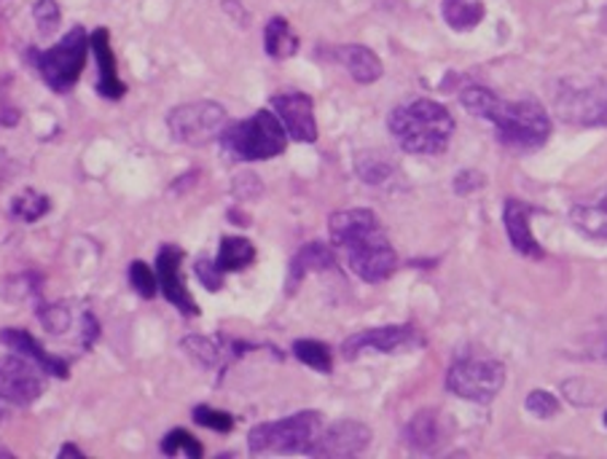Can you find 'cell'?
Instances as JSON below:
<instances>
[{"label": "cell", "mask_w": 607, "mask_h": 459, "mask_svg": "<svg viewBox=\"0 0 607 459\" xmlns=\"http://www.w3.org/2000/svg\"><path fill=\"white\" fill-rule=\"evenodd\" d=\"M463 108L492 123L500 143L514 151L540 149L551 134V119L535 99H500L487 86H468L463 92Z\"/></svg>", "instance_id": "1"}, {"label": "cell", "mask_w": 607, "mask_h": 459, "mask_svg": "<svg viewBox=\"0 0 607 459\" xmlns=\"http://www.w3.org/2000/svg\"><path fill=\"white\" fill-rule=\"evenodd\" d=\"M390 132L406 153L439 156L450 149L455 134V116L435 99H411L390 114Z\"/></svg>", "instance_id": "2"}, {"label": "cell", "mask_w": 607, "mask_h": 459, "mask_svg": "<svg viewBox=\"0 0 607 459\" xmlns=\"http://www.w3.org/2000/svg\"><path fill=\"white\" fill-rule=\"evenodd\" d=\"M232 156L243 162H267L288 149V132L272 110H256L250 119L232 123L221 134Z\"/></svg>", "instance_id": "3"}, {"label": "cell", "mask_w": 607, "mask_h": 459, "mask_svg": "<svg viewBox=\"0 0 607 459\" xmlns=\"http://www.w3.org/2000/svg\"><path fill=\"white\" fill-rule=\"evenodd\" d=\"M553 114L573 127H607V79L570 75L553 92Z\"/></svg>", "instance_id": "4"}, {"label": "cell", "mask_w": 607, "mask_h": 459, "mask_svg": "<svg viewBox=\"0 0 607 459\" xmlns=\"http://www.w3.org/2000/svg\"><path fill=\"white\" fill-rule=\"evenodd\" d=\"M323 429L320 411H299L280 422H264L247 435L253 455H310Z\"/></svg>", "instance_id": "5"}, {"label": "cell", "mask_w": 607, "mask_h": 459, "mask_svg": "<svg viewBox=\"0 0 607 459\" xmlns=\"http://www.w3.org/2000/svg\"><path fill=\"white\" fill-rule=\"evenodd\" d=\"M90 51H92L90 35H86L84 27L75 25L65 33V38L60 40V44H55L51 49L33 55V62L49 90L68 92V90H73L75 81H79L81 70H84V64H86V55H90Z\"/></svg>", "instance_id": "6"}, {"label": "cell", "mask_w": 607, "mask_h": 459, "mask_svg": "<svg viewBox=\"0 0 607 459\" xmlns=\"http://www.w3.org/2000/svg\"><path fill=\"white\" fill-rule=\"evenodd\" d=\"M505 387V366L489 355H463L446 374V390L470 403H489Z\"/></svg>", "instance_id": "7"}, {"label": "cell", "mask_w": 607, "mask_h": 459, "mask_svg": "<svg viewBox=\"0 0 607 459\" xmlns=\"http://www.w3.org/2000/svg\"><path fill=\"white\" fill-rule=\"evenodd\" d=\"M229 127V114L221 103L213 99H197V103H183L170 110L167 129L175 140L191 149L213 143Z\"/></svg>", "instance_id": "8"}, {"label": "cell", "mask_w": 607, "mask_h": 459, "mask_svg": "<svg viewBox=\"0 0 607 459\" xmlns=\"http://www.w3.org/2000/svg\"><path fill=\"white\" fill-rule=\"evenodd\" d=\"M46 392V370L22 355L0 357V403L25 409Z\"/></svg>", "instance_id": "9"}, {"label": "cell", "mask_w": 607, "mask_h": 459, "mask_svg": "<svg viewBox=\"0 0 607 459\" xmlns=\"http://www.w3.org/2000/svg\"><path fill=\"white\" fill-rule=\"evenodd\" d=\"M345 250L352 272L361 276L363 282H371V285L390 280L395 269H398V256H395L385 228H376L374 234L358 239L355 245L345 247Z\"/></svg>", "instance_id": "10"}, {"label": "cell", "mask_w": 607, "mask_h": 459, "mask_svg": "<svg viewBox=\"0 0 607 459\" xmlns=\"http://www.w3.org/2000/svg\"><path fill=\"white\" fill-rule=\"evenodd\" d=\"M371 444V429L369 425L355 420H339L334 422L331 427L320 429L317 440L312 444L310 457H320V459H336V457H355L363 455Z\"/></svg>", "instance_id": "11"}, {"label": "cell", "mask_w": 607, "mask_h": 459, "mask_svg": "<svg viewBox=\"0 0 607 459\" xmlns=\"http://www.w3.org/2000/svg\"><path fill=\"white\" fill-rule=\"evenodd\" d=\"M272 110L277 119L285 127L288 138L296 143H315L317 140V121H315V103L304 92H285L275 94Z\"/></svg>", "instance_id": "12"}, {"label": "cell", "mask_w": 607, "mask_h": 459, "mask_svg": "<svg viewBox=\"0 0 607 459\" xmlns=\"http://www.w3.org/2000/svg\"><path fill=\"white\" fill-rule=\"evenodd\" d=\"M420 337L411 326H385V328H369V331L355 333L341 344V355L347 361H355L363 352H382V355H393V352L406 350V346L417 344Z\"/></svg>", "instance_id": "13"}, {"label": "cell", "mask_w": 607, "mask_h": 459, "mask_svg": "<svg viewBox=\"0 0 607 459\" xmlns=\"http://www.w3.org/2000/svg\"><path fill=\"white\" fill-rule=\"evenodd\" d=\"M183 267V250L178 245H164L156 256V276H159V287H162L164 298L180 311V315L197 317L199 306L188 293L186 282H183L180 274Z\"/></svg>", "instance_id": "14"}, {"label": "cell", "mask_w": 607, "mask_h": 459, "mask_svg": "<svg viewBox=\"0 0 607 459\" xmlns=\"http://www.w3.org/2000/svg\"><path fill=\"white\" fill-rule=\"evenodd\" d=\"M90 49L97 60L100 70V81H97V92L103 94L105 99H121L127 94V84L119 79V64H116V55L110 49V31L108 27H97L90 35Z\"/></svg>", "instance_id": "15"}, {"label": "cell", "mask_w": 607, "mask_h": 459, "mask_svg": "<svg viewBox=\"0 0 607 459\" xmlns=\"http://www.w3.org/2000/svg\"><path fill=\"white\" fill-rule=\"evenodd\" d=\"M0 341H3L11 352H16V355L27 357V361H33L35 366L44 368L46 376H60V379H68V370H70L68 363L60 361V357L49 355V352L44 350V344L35 341L33 333L25 331V328H3V331H0Z\"/></svg>", "instance_id": "16"}, {"label": "cell", "mask_w": 607, "mask_h": 459, "mask_svg": "<svg viewBox=\"0 0 607 459\" xmlns=\"http://www.w3.org/2000/svg\"><path fill=\"white\" fill-rule=\"evenodd\" d=\"M529 217H533V208H529L527 202H522V199H509V202H505L503 223L514 250L527 258H540L544 256V247H540L538 239H535Z\"/></svg>", "instance_id": "17"}, {"label": "cell", "mask_w": 607, "mask_h": 459, "mask_svg": "<svg viewBox=\"0 0 607 459\" xmlns=\"http://www.w3.org/2000/svg\"><path fill=\"white\" fill-rule=\"evenodd\" d=\"M376 228H382L380 217H376L371 210H341V213H334L331 221H328V232H331V243L336 247H350L355 245L358 239L369 237L374 234Z\"/></svg>", "instance_id": "18"}, {"label": "cell", "mask_w": 607, "mask_h": 459, "mask_svg": "<svg viewBox=\"0 0 607 459\" xmlns=\"http://www.w3.org/2000/svg\"><path fill=\"white\" fill-rule=\"evenodd\" d=\"M404 438H406V446H409V449L425 451V455H430V451L439 449L446 438L444 416L433 409L420 411V414L411 416V422L406 425Z\"/></svg>", "instance_id": "19"}, {"label": "cell", "mask_w": 607, "mask_h": 459, "mask_svg": "<svg viewBox=\"0 0 607 459\" xmlns=\"http://www.w3.org/2000/svg\"><path fill=\"white\" fill-rule=\"evenodd\" d=\"M336 60L347 68V73L352 75V81L358 84H374L385 73V64H382L376 51H371L369 46L361 44H347L336 49Z\"/></svg>", "instance_id": "20"}, {"label": "cell", "mask_w": 607, "mask_h": 459, "mask_svg": "<svg viewBox=\"0 0 607 459\" xmlns=\"http://www.w3.org/2000/svg\"><path fill=\"white\" fill-rule=\"evenodd\" d=\"M336 263L334 250L323 243H310L293 256L291 269H288V293L299 291V285L304 282L306 274L312 272H326Z\"/></svg>", "instance_id": "21"}, {"label": "cell", "mask_w": 607, "mask_h": 459, "mask_svg": "<svg viewBox=\"0 0 607 459\" xmlns=\"http://www.w3.org/2000/svg\"><path fill=\"white\" fill-rule=\"evenodd\" d=\"M570 221H573V226L583 237L607 243V188L597 197L588 199V202H577L570 210Z\"/></svg>", "instance_id": "22"}, {"label": "cell", "mask_w": 607, "mask_h": 459, "mask_svg": "<svg viewBox=\"0 0 607 459\" xmlns=\"http://www.w3.org/2000/svg\"><path fill=\"white\" fill-rule=\"evenodd\" d=\"M264 49H267L272 60H288V57L296 55L299 38L291 31V25H288V20H282V16L269 20L267 31H264Z\"/></svg>", "instance_id": "23"}, {"label": "cell", "mask_w": 607, "mask_h": 459, "mask_svg": "<svg viewBox=\"0 0 607 459\" xmlns=\"http://www.w3.org/2000/svg\"><path fill=\"white\" fill-rule=\"evenodd\" d=\"M441 14H444V22L452 31L465 33L481 25V20H485V3H479V0H444Z\"/></svg>", "instance_id": "24"}, {"label": "cell", "mask_w": 607, "mask_h": 459, "mask_svg": "<svg viewBox=\"0 0 607 459\" xmlns=\"http://www.w3.org/2000/svg\"><path fill=\"white\" fill-rule=\"evenodd\" d=\"M256 261V247H253L250 239L245 237H226L221 243V250H218V269L223 274L226 272H243V269L250 267Z\"/></svg>", "instance_id": "25"}, {"label": "cell", "mask_w": 607, "mask_h": 459, "mask_svg": "<svg viewBox=\"0 0 607 459\" xmlns=\"http://www.w3.org/2000/svg\"><path fill=\"white\" fill-rule=\"evenodd\" d=\"M293 355H296L304 366L315 368L317 374H331L334 355L331 350H328V344H323V341L299 339L296 344H293Z\"/></svg>", "instance_id": "26"}, {"label": "cell", "mask_w": 607, "mask_h": 459, "mask_svg": "<svg viewBox=\"0 0 607 459\" xmlns=\"http://www.w3.org/2000/svg\"><path fill=\"white\" fill-rule=\"evenodd\" d=\"M183 350H186L188 355H191L194 361H197L199 366H205V368L218 366V363H221V357H223L221 344H218L215 339H208V337L183 339Z\"/></svg>", "instance_id": "27"}, {"label": "cell", "mask_w": 607, "mask_h": 459, "mask_svg": "<svg viewBox=\"0 0 607 459\" xmlns=\"http://www.w3.org/2000/svg\"><path fill=\"white\" fill-rule=\"evenodd\" d=\"M162 451L167 457H175V455H186V457H191V459H199L205 455V449H202V444H199L197 438H194L188 429H173V433H167L164 435V440H162Z\"/></svg>", "instance_id": "28"}, {"label": "cell", "mask_w": 607, "mask_h": 459, "mask_svg": "<svg viewBox=\"0 0 607 459\" xmlns=\"http://www.w3.org/2000/svg\"><path fill=\"white\" fill-rule=\"evenodd\" d=\"M390 162H387V156H382V153H361V156H358V175H361L365 184H385V180L390 178Z\"/></svg>", "instance_id": "29"}, {"label": "cell", "mask_w": 607, "mask_h": 459, "mask_svg": "<svg viewBox=\"0 0 607 459\" xmlns=\"http://www.w3.org/2000/svg\"><path fill=\"white\" fill-rule=\"evenodd\" d=\"M129 285L135 287V293H138V296L153 298V296H156L159 276H156V272H151L149 263L132 261V263H129Z\"/></svg>", "instance_id": "30"}, {"label": "cell", "mask_w": 607, "mask_h": 459, "mask_svg": "<svg viewBox=\"0 0 607 459\" xmlns=\"http://www.w3.org/2000/svg\"><path fill=\"white\" fill-rule=\"evenodd\" d=\"M33 20H35V25H38L40 35H51L62 22L60 3H57V0H35Z\"/></svg>", "instance_id": "31"}, {"label": "cell", "mask_w": 607, "mask_h": 459, "mask_svg": "<svg viewBox=\"0 0 607 459\" xmlns=\"http://www.w3.org/2000/svg\"><path fill=\"white\" fill-rule=\"evenodd\" d=\"M46 210H49V199L44 193L25 191L20 199H14V215L22 217L25 223L38 221L40 215H46Z\"/></svg>", "instance_id": "32"}, {"label": "cell", "mask_w": 607, "mask_h": 459, "mask_svg": "<svg viewBox=\"0 0 607 459\" xmlns=\"http://www.w3.org/2000/svg\"><path fill=\"white\" fill-rule=\"evenodd\" d=\"M524 405H527L529 414L538 416V420H551V416H557L559 409H562L559 398L548 390H533L527 396V403Z\"/></svg>", "instance_id": "33"}, {"label": "cell", "mask_w": 607, "mask_h": 459, "mask_svg": "<svg viewBox=\"0 0 607 459\" xmlns=\"http://www.w3.org/2000/svg\"><path fill=\"white\" fill-rule=\"evenodd\" d=\"M194 422L202 427L215 429V433H229V429L234 427L232 414H226V411H218V409H213V405H197V409H194Z\"/></svg>", "instance_id": "34"}, {"label": "cell", "mask_w": 607, "mask_h": 459, "mask_svg": "<svg viewBox=\"0 0 607 459\" xmlns=\"http://www.w3.org/2000/svg\"><path fill=\"white\" fill-rule=\"evenodd\" d=\"M38 320L44 322V328L49 333H65L70 328V311L68 306H40L38 309Z\"/></svg>", "instance_id": "35"}, {"label": "cell", "mask_w": 607, "mask_h": 459, "mask_svg": "<svg viewBox=\"0 0 607 459\" xmlns=\"http://www.w3.org/2000/svg\"><path fill=\"white\" fill-rule=\"evenodd\" d=\"M232 193L240 199V202H253V199L261 197L264 186H261V180H258V175L243 173V175H237V178H234Z\"/></svg>", "instance_id": "36"}, {"label": "cell", "mask_w": 607, "mask_h": 459, "mask_svg": "<svg viewBox=\"0 0 607 459\" xmlns=\"http://www.w3.org/2000/svg\"><path fill=\"white\" fill-rule=\"evenodd\" d=\"M194 272H197L199 282H202L208 291H221L223 287V272L218 269L215 261H208V258H199L197 267H194Z\"/></svg>", "instance_id": "37"}, {"label": "cell", "mask_w": 607, "mask_h": 459, "mask_svg": "<svg viewBox=\"0 0 607 459\" xmlns=\"http://www.w3.org/2000/svg\"><path fill=\"white\" fill-rule=\"evenodd\" d=\"M485 186V175L479 173H459L455 178V191L457 193H470L474 188Z\"/></svg>", "instance_id": "38"}, {"label": "cell", "mask_w": 607, "mask_h": 459, "mask_svg": "<svg viewBox=\"0 0 607 459\" xmlns=\"http://www.w3.org/2000/svg\"><path fill=\"white\" fill-rule=\"evenodd\" d=\"M60 457H79V459H84V451L81 449H75V446H62L60 449Z\"/></svg>", "instance_id": "39"}, {"label": "cell", "mask_w": 607, "mask_h": 459, "mask_svg": "<svg viewBox=\"0 0 607 459\" xmlns=\"http://www.w3.org/2000/svg\"><path fill=\"white\" fill-rule=\"evenodd\" d=\"M599 25H603V31L607 33V5L603 9V16H599Z\"/></svg>", "instance_id": "40"}, {"label": "cell", "mask_w": 607, "mask_h": 459, "mask_svg": "<svg viewBox=\"0 0 607 459\" xmlns=\"http://www.w3.org/2000/svg\"><path fill=\"white\" fill-rule=\"evenodd\" d=\"M0 457H14V455H11L9 449H3V446H0Z\"/></svg>", "instance_id": "41"}, {"label": "cell", "mask_w": 607, "mask_h": 459, "mask_svg": "<svg viewBox=\"0 0 607 459\" xmlns=\"http://www.w3.org/2000/svg\"><path fill=\"white\" fill-rule=\"evenodd\" d=\"M603 357H605V361H607V344H605V355H603Z\"/></svg>", "instance_id": "42"}, {"label": "cell", "mask_w": 607, "mask_h": 459, "mask_svg": "<svg viewBox=\"0 0 607 459\" xmlns=\"http://www.w3.org/2000/svg\"><path fill=\"white\" fill-rule=\"evenodd\" d=\"M605 425H607V414H605Z\"/></svg>", "instance_id": "43"}]
</instances>
